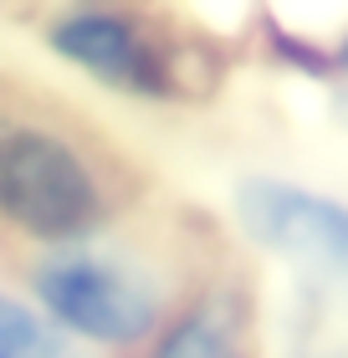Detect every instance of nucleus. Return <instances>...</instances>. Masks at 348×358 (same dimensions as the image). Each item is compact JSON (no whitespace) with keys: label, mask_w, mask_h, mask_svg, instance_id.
Instances as JSON below:
<instances>
[{"label":"nucleus","mask_w":348,"mask_h":358,"mask_svg":"<svg viewBox=\"0 0 348 358\" xmlns=\"http://www.w3.org/2000/svg\"><path fill=\"white\" fill-rule=\"evenodd\" d=\"M113 215V174L67 123L0 103V220L46 246H77Z\"/></svg>","instance_id":"f257e3e1"},{"label":"nucleus","mask_w":348,"mask_h":358,"mask_svg":"<svg viewBox=\"0 0 348 358\" xmlns=\"http://www.w3.org/2000/svg\"><path fill=\"white\" fill-rule=\"evenodd\" d=\"M36 292L67 333L123 348L159 328V282L139 262L97 246H62L36 271Z\"/></svg>","instance_id":"f03ea898"},{"label":"nucleus","mask_w":348,"mask_h":358,"mask_svg":"<svg viewBox=\"0 0 348 358\" xmlns=\"http://www.w3.org/2000/svg\"><path fill=\"white\" fill-rule=\"evenodd\" d=\"M52 46L92 83H108L113 92H134V97L169 92L164 52L118 10H72L67 21L52 26Z\"/></svg>","instance_id":"7ed1b4c3"},{"label":"nucleus","mask_w":348,"mask_h":358,"mask_svg":"<svg viewBox=\"0 0 348 358\" xmlns=\"http://www.w3.org/2000/svg\"><path fill=\"white\" fill-rule=\"evenodd\" d=\"M241 210L261 246L292 256L312 271L348 276V210L287 185H251Z\"/></svg>","instance_id":"20e7f679"},{"label":"nucleus","mask_w":348,"mask_h":358,"mask_svg":"<svg viewBox=\"0 0 348 358\" xmlns=\"http://www.w3.org/2000/svg\"><path fill=\"white\" fill-rule=\"evenodd\" d=\"M154 358H246V353H241L236 322L221 307H195L159 338Z\"/></svg>","instance_id":"39448f33"},{"label":"nucleus","mask_w":348,"mask_h":358,"mask_svg":"<svg viewBox=\"0 0 348 358\" xmlns=\"http://www.w3.org/2000/svg\"><path fill=\"white\" fill-rule=\"evenodd\" d=\"M0 358H67L26 302L0 297Z\"/></svg>","instance_id":"423d86ee"},{"label":"nucleus","mask_w":348,"mask_h":358,"mask_svg":"<svg viewBox=\"0 0 348 358\" xmlns=\"http://www.w3.org/2000/svg\"><path fill=\"white\" fill-rule=\"evenodd\" d=\"M343 57H348V52H343Z\"/></svg>","instance_id":"0eeeda50"}]
</instances>
